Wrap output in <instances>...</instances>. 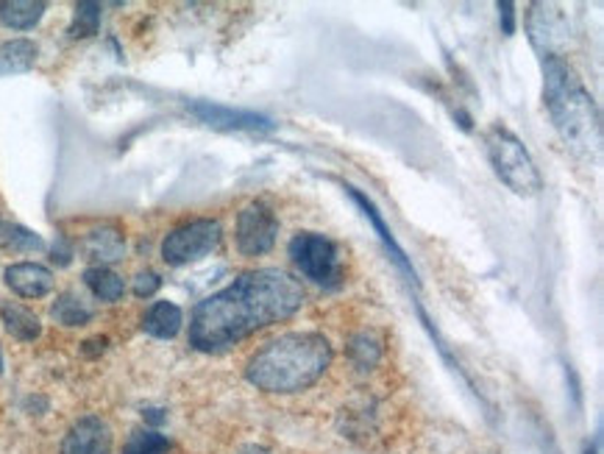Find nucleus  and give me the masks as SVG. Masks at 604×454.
Instances as JSON below:
<instances>
[{"label": "nucleus", "instance_id": "412c9836", "mask_svg": "<svg viewBox=\"0 0 604 454\" xmlns=\"http://www.w3.org/2000/svg\"><path fill=\"white\" fill-rule=\"evenodd\" d=\"M50 315H54V321H59L61 326H84L92 321V310L86 307L84 301L76 293H61L59 299H56Z\"/></svg>", "mask_w": 604, "mask_h": 454}, {"label": "nucleus", "instance_id": "c85d7f7f", "mask_svg": "<svg viewBox=\"0 0 604 454\" xmlns=\"http://www.w3.org/2000/svg\"><path fill=\"white\" fill-rule=\"evenodd\" d=\"M0 371H3V360H0Z\"/></svg>", "mask_w": 604, "mask_h": 454}, {"label": "nucleus", "instance_id": "aec40b11", "mask_svg": "<svg viewBox=\"0 0 604 454\" xmlns=\"http://www.w3.org/2000/svg\"><path fill=\"white\" fill-rule=\"evenodd\" d=\"M0 246L7 248V252H43L45 243L39 234H34L31 229L18 226V223H7L0 221Z\"/></svg>", "mask_w": 604, "mask_h": 454}, {"label": "nucleus", "instance_id": "20e7f679", "mask_svg": "<svg viewBox=\"0 0 604 454\" xmlns=\"http://www.w3.org/2000/svg\"><path fill=\"white\" fill-rule=\"evenodd\" d=\"M485 154L490 167L499 176L501 185H507L515 196L535 198L544 190V176L537 171L535 160L530 156L524 142L504 126H493L485 131Z\"/></svg>", "mask_w": 604, "mask_h": 454}, {"label": "nucleus", "instance_id": "f03ea898", "mask_svg": "<svg viewBox=\"0 0 604 454\" xmlns=\"http://www.w3.org/2000/svg\"><path fill=\"white\" fill-rule=\"evenodd\" d=\"M332 344L317 331H288L265 344L245 365V376L257 391L301 393L315 385L332 365Z\"/></svg>", "mask_w": 604, "mask_h": 454}, {"label": "nucleus", "instance_id": "6ab92c4d", "mask_svg": "<svg viewBox=\"0 0 604 454\" xmlns=\"http://www.w3.org/2000/svg\"><path fill=\"white\" fill-rule=\"evenodd\" d=\"M348 360L355 362L360 371L376 369L379 360H382V340L371 331H360V335L348 340Z\"/></svg>", "mask_w": 604, "mask_h": 454}, {"label": "nucleus", "instance_id": "7ed1b4c3", "mask_svg": "<svg viewBox=\"0 0 604 454\" xmlns=\"http://www.w3.org/2000/svg\"><path fill=\"white\" fill-rule=\"evenodd\" d=\"M544 101L551 124L566 145L574 151H599L602 115L580 73L562 56H544Z\"/></svg>", "mask_w": 604, "mask_h": 454}, {"label": "nucleus", "instance_id": "a878e982", "mask_svg": "<svg viewBox=\"0 0 604 454\" xmlns=\"http://www.w3.org/2000/svg\"><path fill=\"white\" fill-rule=\"evenodd\" d=\"M68 246V243H65V237H59L54 243V263H59V265H70V248H65Z\"/></svg>", "mask_w": 604, "mask_h": 454}, {"label": "nucleus", "instance_id": "dca6fc26", "mask_svg": "<svg viewBox=\"0 0 604 454\" xmlns=\"http://www.w3.org/2000/svg\"><path fill=\"white\" fill-rule=\"evenodd\" d=\"M43 0H3L0 3V23L14 32H28L43 20L45 14Z\"/></svg>", "mask_w": 604, "mask_h": 454}, {"label": "nucleus", "instance_id": "9d476101", "mask_svg": "<svg viewBox=\"0 0 604 454\" xmlns=\"http://www.w3.org/2000/svg\"><path fill=\"white\" fill-rule=\"evenodd\" d=\"M59 454H112L109 423L98 416H84L70 427Z\"/></svg>", "mask_w": 604, "mask_h": 454}, {"label": "nucleus", "instance_id": "1a4fd4ad", "mask_svg": "<svg viewBox=\"0 0 604 454\" xmlns=\"http://www.w3.org/2000/svg\"><path fill=\"white\" fill-rule=\"evenodd\" d=\"M530 39L544 56H560V48L568 43L566 14L551 3H532Z\"/></svg>", "mask_w": 604, "mask_h": 454}, {"label": "nucleus", "instance_id": "393cba45", "mask_svg": "<svg viewBox=\"0 0 604 454\" xmlns=\"http://www.w3.org/2000/svg\"><path fill=\"white\" fill-rule=\"evenodd\" d=\"M499 20H501V32H504L507 37H513L515 34V7L510 3V0L499 3Z\"/></svg>", "mask_w": 604, "mask_h": 454}, {"label": "nucleus", "instance_id": "5701e85b", "mask_svg": "<svg viewBox=\"0 0 604 454\" xmlns=\"http://www.w3.org/2000/svg\"><path fill=\"white\" fill-rule=\"evenodd\" d=\"M101 25V3H76V18L70 23V37L86 39L98 34Z\"/></svg>", "mask_w": 604, "mask_h": 454}, {"label": "nucleus", "instance_id": "4468645a", "mask_svg": "<svg viewBox=\"0 0 604 454\" xmlns=\"http://www.w3.org/2000/svg\"><path fill=\"white\" fill-rule=\"evenodd\" d=\"M182 326H184V313L182 307L173 304V301H156V304L148 307L146 318H142V329H146L151 338H159V340L176 338L178 331H182Z\"/></svg>", "mask_w": 604, "mask_h": 454}, {"label": "nucleus", "instance_id": "cd10ccee", "mask_svg": "<svg viewBox=\"0 0 604 454\" xmlns=\"http://www.w3.org/2000/svg\"><path fill=\"white\" fill-rule=\"evenodd\" d=\"M585 454H599V441H593V443H591V446H588V449H585Z\"/></svg>", "mask_w": 604, "mask_h": 454}, {"label": "nucleus", "instance_id": "b1692460", "mask_svg": "<svg viewBox=\"0 0 604 454\" xmlns=\"http://www.w3.org/2000/svg\"><path fill=\"white\" fill-rule=\"evenodd\" d=\"M159 288H162V279H159V273H153V270H142V273L135 277L137 299H151V295L159 293Z\"/></svg>", "mask_w": 604, "mask_h": 454}, {"label": "nucleus", "instance_id": "bb28decb", "mask_svg": "<svg viewBox=\"0 0 604 454\" xmlns=\"http://www.w3.org/2000/svg\"><path fill=\"white\" fill-rule=\"evenodd\" d=\"M106 344H109V340H106V338L86 340V344H84V354H98V351L106 349Z\"/></svg>", "mask_w": 604, "mask_h": 454}, {"label": "nucleus", "instance_id": "4be33fe9", "mask_svg": "<svg viewBox=\"0 0 604 454\" xmlns=\"http://www.w3.org/2000/svg\"><path fill=\"white\" fill-rule=\"evenodd\" d=\"M171 441L156 430H137L123 446V454H167Z\"/></svg>", "mask_w": 604, "mask_h": 454}, {"label": "nucleus", "instance_id": "6e6552de", "mask_svg": "<svg viewBox=\"0 0 604 454\" xmlns=\"http://www.w3.org/2000/svg\"><path fill=\"white\" fill-rule=\"evenodd\" d=\"M189 115H196L201 124L212 126L220 131H270L274 129V120L257 112L245 109H232V106L209 104V101H189L187 104Z\"/></svg>", "mask_w": 604, "mask_h": 454}, {"label": "nucleus", "instance_id": "a211bd4d", "mask_svg": "<svg viewBox=\"0 0 604 454\" xmlns=\"http://www.w3.org/2000/svg\"><path fill=\"white\" fill-rule=\"evenodd\" d=\"M84 284L92 290V295H95V299L109 301V304L120 301L123 293H126V282L117 277L115 270L106 268V265H95V268H86L84 270Z\"/></svg>", "mask_w": 604, "mask_h": 454}, {"label": "nucleus", "instance_id": "423d86ee", "mask_svg": "<svg viewBox=\"0 0 604 454\" xmlns=\"http://www.w3.org/2000/svg\"><path fill=\"white\" fill-rule=\"evenodd\" d=\"M220 237H223V226L212 218H201V221H189L184 226L173 229L165 240H162V259L173 268L196 263L212 254L218 248Z\"/></svg>", "mask_w": 604, "mask_h": 454}, {"label": "nucleus", "instance_id": "9b49d317", "mask_svg": "<svg viewBox=\"0 0 604 454\" xmlns=\"http://www.w3.org/2000/svg\"><path fill=\"white\" fill-rule=\"evenodd\" d=\"M3 279H7L9 290L14 295H20V299H43V295H48L54 290V273L39 263L9 265Z\"/></svg>", "mask_w": 604, "mask_h": 454}, {"label": "nucleus", "instance_id": "2eb2a0df", "mask_svg": "<svg viewBox=\"0 0 604 454\" xmlns=\"http://www.w3.org/2000/svg\"><path fill=\"white\" fill-rule=\"evenodd\" d=\"M39 48L34 39H9L0 45V79L28 73L37 65Z\"/></svg>", "mask_w": 604, "mask_h": 454}, {"label": "nucleus", "instance_id": "f3484780", "mask_svg": "<svg viewBox=\"0 0 604 454\" xmlns=\"http://www.w3.org/2000/svg\"><path fill=\"white\" fill-rule=\"evenodd\" d=\"M0 318H3V326H7L9 335L23 340V344H31V340H37L39 335H43L39 318L31 313V310H25L23 304H14V301L3 304V307H0Z\"/></svg>", "mask_w": 604, "mask_h": 454}, {"label": "nucleus", "instance_id": "39448f33", "mask_svg": "<svg viewBox=\"0 0 604 454\" xmlns=\"http://www.w3.org/2000/svg\"><path fill=\"white\" fill-rule=\"evenodd\" d=\"M290 259L310 282L321 288H337L342 279L340 252L329 237L315 232H299L290 240Z\"/></svg>", "mask_w": 604, "mask_h": 454}, {"label": "nucleus", "instance_id": "0eeeda50", "mask_svg": "<svg viewBox=\"0 0 604 454\" xmlns=\"http://www.w3.org/2000/svg\"><path fill=\"white\" fill-rule=\"evenodd\" d=\"M279 221L263 201H251L237 216V252L243 257H263L276 246Z\"/></svg>", "mask_w": 604, "mask_h": 454}, {"label": "nucleus", "instance_id": "ddd939ff", "mask_svg": "<svg viewBox=\"0 0 604 454\" xmlns=\"http://www.w3.org/2000/svg\"><path fill=\"white\" fill-rule=\"evenodd\" d=\"M81 248H84L86 257L95 259V263L101 265L117 263V259H123V254H126V240H123L120 229L101 226V229H92V232L86 234Z\"/></svg>", "mask_w": 604, "mask_h": 454}, {"label": "nucleus", "instance_id": "f8f14e48", "mask_svg": "<svg viewBox=\"0 0 604 454\" xmlns=\"http://www.w3.org/2000/svg\"><path fill=\"white\" fill-rule=\"evenodd\" d=\"M346 190H348V196L355 198L357 207H360L362 212H365V218H368V221H371V226L376 229L379 240H382V243H385L387 252H391L393 263H396L398 268H402L404 273H407V277L413 279V282H416V268H413V263H409V259H407V254H404V248L398 246L396 237H393V232H391V229H387L385 218H382V212H379V209H376V203H373L371 198L365 196V193L357 190V187H346Z\"/></svg>", "mask_w": 604, "mask_h": 454}, {"label": "nucleus", "instance_id": "f257e3e1", "mask_svg": "<svg viewBox=\"0 0 604 454\" xmlns=\"http://www.w3.org/2000/svg\"><path fill=\"white\" fill-rule=\"evenodd\" d=\"M301 307L304 288L299 279L279 268L248 270L193 310L189 346L198 351H226L265 326L293 318Z\"/></svg>", "mask_w": 604, "mask_h": 454}]
</instances>
